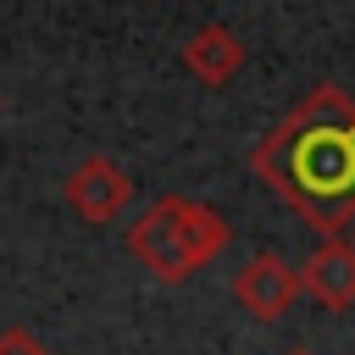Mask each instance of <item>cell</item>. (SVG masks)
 I'll return each mask as SVG.
<instances>
[{
	"mask_svg": "<svg viewBox=\"0 0 355 355\" xmlns=\"http://www.w3.org/2000/svg\"><path fill=\"white\" fill-rule=\"evenodd\" d=\"M250 166L316 233L338 239L355 222V100L333 83L311 89L250 150Z\"/></svg>",
	"mask_w": 355,
	"mask_h": 355,
	"instance_id": "6da1fadb",
	"label": "cell"
},
{
	"mask_svg": "<svg viewBox=\"0 0 355 355\" xmlns=\"http://www.w3.org/2000/svg\"><path fill=\"white\" fill-rule=\"evenodd\" d=\"M222 244H227L222 211H211L189 194H161L128 227V255H139V266H150V277H161V283L194 277Z\"/></svg>",
	"mask_w": 355,
	"mask_h": 355,
	"instance_id": "7a4b0ae2",
	"label": "cell"
},
{
	"mask_svg": "<svg viewBox=\"0 0 355 355\" xmlns=\"http://www.w3.org/2000/svg\"><path fill=\"white\" fill-rule=\"evenodd\" d=\"M233 300H239L255 322H277V316H288V305L300 300V277H294V266H288L283 255L266 250V255H255V261L239 266Z\"/></svg>",
	"mask_w": 355,
	"mask_h": 355,
	"instance_id": "3957f363",
	"label": "cell"
},
{
	"mask_svg": "<svg viewBox=\"0 0 355 355\" xmlns=\"http://www.w3.org/2000/svg\"><path fill=\"white\" fill-rule=\"evenodd\" d=\"M128 194H133V178H128L111 155H89V161L72 166V178H67V205H72V216H83V222H111V216H122Z\"/></svg>",
	"mask_w": 355,
	"mask_h": 355,
	"instance_id": "277c9868",
	"label": "cell"
},
{
	"mask_svg": "<svg viewBox=\"0 0 355 355\" xmlns=\"http://www.w3.org/2000/svg\"><path fill=\"white\" fill-rule=\"evenodd\" d=\"M294 277H300V294H311L327 311H349L355 305V250L344 239H327L322 250H311V261Z\"/></svg>",
	"mask_w": 355,
	"mask_h": 355,
	"instance_id": "5b68a950",
	"label": "cell"
},
{
	"mask_svg": "<svg viewBox=\"0 0 355 355\" xmlns=\"http://www.w3.org/2000/svg\"><path fill=\"white\" fill-rule=\"evenodd\" d=\"M183 67H189L200 83L222 89V83L239 78V67H244V39H239L233 28H222V22H205V28H194L189 44H183Z\"/></svg>",
	"mask_w": 355,
	"mask_h": 355,
	"instance_id": "8992f818",
	"label": "cell"
},
{
	"mask_svg": "<svg viewBox=\"0 0 355 355\" xmlns=\"http://www.w3.org/2000/svg\"><path fill=\"white\" fill-rule=\"evenodd\" d=\"M0 355H50L28 327H11V333H0Z\"/></svg>",
	"mask_w": 355,
	"mask_h": 355,
	"instance_id": "52a82bcc",
	"label": "cell"
},
{
	"mask_svg": "<svg viewBox=\"0 0 355 355\" xmlns=\"http://www.w3.org/2000/svg\"><path fill=\"white\" fill-rule=\"evenodd\" d=\"M288 355H311V349H288Z\"/></svg>",
	"mask_w": 355,
	"mask_h": 355,
	"instance_id": "ba28073f",
	"label": "cell"
},
{
	"mask_svg": "<svg viewBox=\"0 0 355 355\" xmlns=\"http://www.w3.org/2000/svg\"><path fill=\"white\" fill-rule=\"evenodd\" d=\"M349 250H355V239H349Z\"/></svg>",
	"mask_w": 355,
	"mask_h": 355,
	"instance_id": "9c48e42d",
	"label": "cell"
}]
</instances>
